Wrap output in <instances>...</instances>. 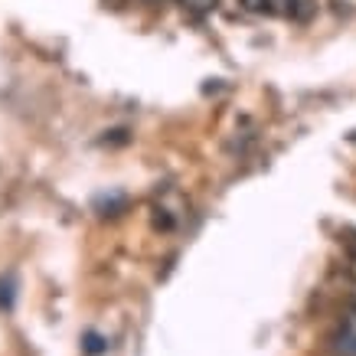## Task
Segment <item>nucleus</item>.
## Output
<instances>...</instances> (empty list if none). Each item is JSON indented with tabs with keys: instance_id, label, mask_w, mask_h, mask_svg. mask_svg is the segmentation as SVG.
Instances as JSON below:
<instances>
[{
	"instance_id": "nucleus-3",
	"label": "nucleus",
	"mask_w": 356,
	"mask_h": 356,
	"mask_svg": "<svg viewBox=\"0 0 356 356\" xmlns=\"http://www.w3.org/2000/svg\"><path fill=\"white\" fill-rule=\"evenodd\" d=\"M180 3H184L190 13H209V10H216L219 0H180Z\"/></svg>"
},
{
	"instance_id": "nucleus-1",
	"label": "nucleus",
	"mask_w": 356,
	"mask_h": 356,
	"mask_svg": "<svg viewBox=\"0 0 356 356\" xmlns=\"http://www.w3.org/2000/svg\"><path fill=\"white\" fill-rule=\"evenodd\" d=\"M334 350L340 356H356V311L353 307H346V314L340 317V324L334 330Z\"/></svg>"
},
{
	"instance_id": "nucleus-2",
	"label": "nucleus",
	"mask_w": 356,
	"mask_h": 356,
	"mask_svg": "<svg viewBox=\"0 0 356 356\" xmlns=\"http://www.w3.org/2000/svg\"><path fill=\"white\" fill-rule=\"evenodd\" d=\"M238 3H242V10L259 13V17H265V13H275V0H238Z\"/></svg>"
},
{
	"instance_id": "nucleus-5",
	"label": "nucleus",
	"mask_w": 356,
	"mask_h": 356,
	"mask_svg": "<svg viewBox=\"0 0 356 356\" xmlns=\"http://www.w3.org/2000/svg\"><path fill=\"white\" fill-rule=\"evenodd\" d=\"M350 307H353V311H356V294H353V298H350Z\"/></svg>"
},
{
	"instance_id": "nucleus-4",
	"label": "nucleus",
	"mask_w": 356,
	"mask_h": 356,
	"mask_svg": "<svg viewBox=\"0 0 356 356\" xmlns=\"http://www.w3.org/2000/svg\"><path fill=\"white\" fill-rule=\"evenodd\" d=\"M346 275H350V281H356V255H350V261H346Z\"/></svg>"
}]
</instances>
